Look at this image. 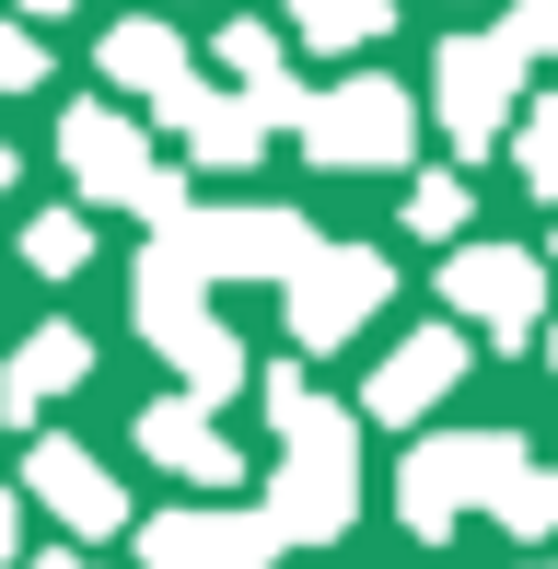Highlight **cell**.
I'll return each mask as SVG.
<instances>
[{
  "instance_id": "12",
  "label": "cell",
  "mask_w": 558,
  "mask_h": 569,
  "mask_svg": "<svg viewBox=\"0 0 558 569\" xmlns=\"http://www.w3.org/2000/svg\"><path fill=\"white\" fill-rule=\"evenodd\" d=\"M82 372H93V338H82V326H36V338H23L12 360H0V419L23 430L47 396H70Z\"/></svg>"
},
{
  "instance_id": "1",
  "label": "cell",
  "mask_w": 558,
  "mask_h": 569,
  "mask_svg": "<svg viewBox=\"0 0 558 569\" xmlns=\"http://www.w3.org/2000/svg\"><path fill=\"white\" fill-rule=\"evenodd\" d=\"M408 523L419 535H454V511L466 500H489L500 523H524V535H558V477H536L524 465V442L512 430H477V442H430L419 465H408Z\"/></svg>"
},
{
  "instance_id": "19",
  "label": "cell",
  "mask_w": 558,
  "mask_h": 569,
  "mask_svg": "<svg viewBox=\"0 0 558 569\" xmlns=\"http://www.w3.org/2000/svg\"><path fill=\"white\" fill-rule=\"evenodd\" d=\"M23 256H36L47 279H59V268H82V221H70V210H47L36 232H23Z\"/></svg>"
},
{
  "instance_id": "21",
  "label": "cell",
  "mask_w": 558,
  "mask_h": 569,
  "mask_svg": "<svg viewBox=\"0 0 558 569\" xmlns=\"http://www.w3.org/2000/svg\"><path fill=\"white\" fill-rule=\"evenodd\" d=\"M524 174H536V187H547V198H558V106H547V117H536V128H524Z\"/></svg>"
},
{
  "instance_id": "14",
  "label": "cell",
  "mask_w": 558,
  "mask_h": 569,
  "mask_svg": "<svg viewBox=\"0 0 558 569\" xmlns=\"http://www.w3.org/2000/svg\"><path fill=\"white\" fill-rule=\"evenodd\" d=\"M106 82H129L151 117H175L198 93V70H187V47H175L163 23H117V36H106Z\"/></svg>"
},
{
  "instance_id": "3",
  "label": "cell",
  "mask_w": 558,
  "mask_h": 569,
  "mask_svg": "<svg viewBox=\"0 0 558 569\" xmlns=\"http://www.w3.org/2000/svg\"><path fill=\"white\" fill-rule=\"evenodd\" d=\"M140 338L187 372V396H221V383L245 372V349L221 338V315L198 302V268H187V256H140Z\"/></svg>"
},
{
  "instance_id": "17",
  "label": "cell",
  "mask_w": 558,
  "mask_h": 569,
  "mask_svg": "<svg viewBox=\"0 0 558 569\" xmlns=\"http://www.w3.org/2000/svg\"><path fill=\"white\" fill-rule=\"evenodd\" d=\"M175 128H187V151H198V163H257V106L187 93V106H175Z\"/></svg>"
},
{
  "instance_id": "8",
  "label": "cell",
  "mask_w": 558,
  "mask_h": 569,
  "mask_svg": "<svg viewBox=\"0 0 558 569\" xmlns=\"http://www.w3.org/2000/svg\"><path fill=\"white\" fill-rule=\"evenodd\" d=\"M512 70H524V36L500 23V36H454L442 47V128L466 151L500 140V106H512Z\"/></svg>"
},
{
  "instance_id": "22",
  "label": "cell",
  "mask_w": 558,
  "mask_h": 569,
  "mask_svg": "<svg viewBox=\"0 0 558 569\" xmlns=\"http://www.w3.org/2000/svg\"><path fill=\"white\" fill-rule=\"evenodd\" d=\"M36 70H47V47H36V36H12V23H0V93H23V82H36Z\"/></svg>"
},
{
  "instance_id": "5",
  "label": "cell",
  "mask_w": 558,
  "mask_h": 569,
  "mask_svg": "<svg viewBox=\"0 0 558 569\" xmlns=\"http://www.w3.org/2000/svg\"><path fill=\"white\" fill-rule=\"evenodd\" d=\"M59 163L82 174V198H117V210H151L163 232L187 221V198H175L163 174H151V140H140L129 117H106V106H82V117L59 128Z\"/></svg>"
},
{
  "instance_id": "11",
  "label": "cell",
  "mask_w": 558,
  "mask_h": 569,
  "mask_svg": "<svg viewBox=\"0 0 558 569\" xmlns=\"http://www.w3.org/2000/svg\"><path fill=\"white\" fill-rule=\"evenodd\" d=\"M23 488H36V500L59 511L70 535H117V523H129L117 477H106V465H93L82 442H36V453H23Z\"/></svg>"
},
{
  "instance_id": "24",
  "label": "cell",
  "mask_w": 558,
  "mask_h": 569,
  "mask_svg": "<svg viewBox=\"0 0 558 569\" xmlns=\"http://www.w3.org/2000/svg\"><path fill=\"white\" fill-rule=\"evenodd\" d=\"M23 569H82V558H23Z\"/></svg>"
},
{
  "instance_id": "6",
  "label": "cell",
  "mask_w": 558,
  "mask_h": 569,
  "mask_svg": "<svg viewBox=\"0 0 558 569\" xmlns=\"http://www.w3.org/2000/svg\"><path fill=\"white\" fill-rule=\"evenodd\" d=\"M408 128H419V106L396 82H338V93L302 106V151H315V163H396Z\"/></svg>"
},
{
  "instance_id": "10",
  "label": "cell",
  "mask_w": 558,
  "mask_h": 569,
  "mask_svg": "<svg viewBox=\"0 0 558 569\" xmlns=\"http://www.w3.org/2000/svg\"><path fill=\"white\" fill-rule=\"evenodd\" d=\"M442 291H454V315H477L489 338H536V256H512V244H466L442 268Z\"/></svg>"
},
{
  "instance_id": "13",
  "label": "cell",
  "mask_w": 558,
  "mask_h": 569,
  "mask_svg": "<svg viewBox=\"0 0 558 569\" xmlns=\"http://www.w3.org/2000/svg\"><path fill=\"white\" fill-rule=\"evenodd\" d=\"M454 372H466V338H454V326H430V338H408L385 360V372H372V419H430V407L454 396Z\"/></svg>"
},
{
  "instance_id": "2",
  "label": "cell",
  "mask_w": 558,
  "mask_h": 569,
  "mask_svg": "<svg viewBox=\"0 0 558 569\" xmlns=\"http://www.w3.org/2000/svg\"><path fill=\"white\" fill-rule=\"evenodd\" d=\"M268 419H279V442H291V465H279V488H268V523L302 535V547H326V535L349 523V407H315L291 372H279Z\"/></svg>"
},
{
  "instance_id": "23",
  "label": "cell",
  "mask_w": 558,
  "mask_h": 569,
  "mask_svg": "<svg viewBox=\"0 0 558 569\" xmlns=\"http://www.w3.org/2000/svg\"><path fill=\"white\" fill-rule=\"evenodd\" d=\"M23 547V523H12V488H0V558H12Z\"/></svg>"
},
{
  "instance_id": "20",
  "label": "cell",
  "mask_w": 558,
  "mask_h": 569,
  "mask_svg": "<svg viewBox=\"0 0 558 569\" xmlns=\"http://www.w3.org/2000/svg\"><path fill=\"white\" fill-rule=\"evenodd\" d=\"M408 221H419V232H454V221H466V187H454V174H419Z\"/></svg>"
},
{
  "instance_id": "4",
  "label": "cell",
  "mask_w": 558,
  "mask_h": 569,
  "mask_svg": "<svg viewBox=\"0 0 558 569\" xmlns=\"http://www.w3.org/2000/svg\"><path fill=\"white\" fill-rule=\"evenodd\" d=\"M163 256H187L198 279H279V291H291L302 256H315V232L291 210H187L163 232Z\"/></svg>"
},
{
  "instance_id": "7",
  "label": "cell",
  "mask_w": 558,
  "mask_h": 569,
  "mask_svg": "<svg viewBox=\"0 0 558 569\" xmlns=\"http://www.w3.org/2000/svg\"><path fill=\"white\" fill-rule=\"evenodd\" d=\"M385 291H396V279H385V256H372V244H315V256H302V279H291V338H302V349H338Z\"/></svg>"
},
{
  "instance_id": "15",
  "label": "cell",
  "mask_w": 558,
  "mask_h": 569,
  "mask_svg": "<svg viewBox=\"0 0 558 569\" xmlns=\"http://www.w3.org/2000/svg\"><path fill=\"white\" fill-rule=\"evenodd\" d=\"M140 453L163 465V477H187V488H233V477H245L233 442H221L198 407H151V419H140Z\"/></svg>"
},
{
  "instance_id": "9",
  "label": "cell",
  "mask_w": 558,
  "mask_h": 569,
  "mask_svg": "<svg viewBox=\"0 0 558 569\" xmlns=\"http://www.w3.org/2000/svg\"><path fill=\"white\" fill-rule=\"evenodd\" d=\"M291 535L268 523V511H163V523L140 535L151 569H268Z\"/></svg>"
},
{
  "instance_id": "25",
  "label": "cell",
  "mask_w": 558,
  "mask_h": 569,
  "mask_svg": "<svg viewBox=\"0 0 558 569\" xmlns=\"http://www.w3.org/2000/svg\"><path fill=\"white\" fill-rule=\"evenodd\" d=\"M0 187H12V151H0Z\"/></svg>"
},
{
  "instance_id": "18",
  "label": "cell",
  "mask_w": 558,
  "mask_h": 569,
  "mask_svg": "<svg viewBox=\"0 0 558 569\" xmlns=\"http://www.w3.org/2000/svg\"><path fill=\"white\" fill-rule=\"evenodd\" d=\"M302 36H315V47H372V36H385V23H396V0H302Z\"/></svg>"
},
{
  "instance_id": "16",
  "label": "cell",
  "mask_w": 558,
  "mask_h": 569,
  "mask_svg": "<svg viewBox=\"0 0 558 569\" xmlns=\"http://www.w3.org/2000/svg\"><path fill=\"white\" fill-rule=\"evenodd\" d=\"M221 70L245 82L257 128H268V117H291V128H302V106H315V93L291 82V59H279V36H268V23H233V36H221Z\"/></svg>"
}]
</instances>
